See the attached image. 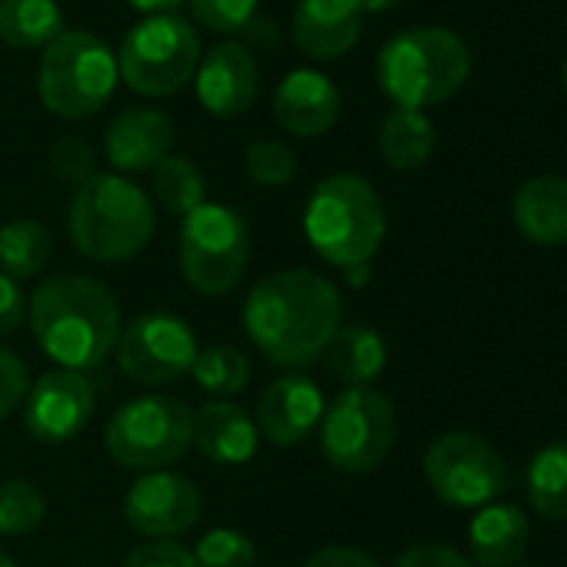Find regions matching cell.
<instances>
[{
  "label": "cell",
  "instance_id": "1",
  "mask_svg": "<svg viewBox=\"0 0 567 567\" xmlns=\"http://www.w3.org/2000/svg\"><path fill=\"white\" fill-rule=\"evenodd\" d=\"M250 344L277 368L305 371L318 364L344 324L334 284L311 267H284L260 277L240 311Z\"/></svg>",
  "mask_w": 567,
  "mask_h": 567
},
{
  "label": "cell",
  "instance_id": "2",
  "mask_svg": "<svg viewBox=\"0 0 567 567\" xmlns=\"http://www.w3.org/2000/svg\"><path fill=\"white\" fill-rule=\"evenodd\" d=\"M38 348L64 371L101 368L121 338V305L104 280L87 274L48 277L28 301Z\"/></svg>",
  "mask_w": 567,
  "mask_h": 567
},
{
  "label": "cell",
  "instance_id": "3",
  "mask_svg": "<svg viewBox=\"0 0 567 567\" xmlns=\"http://www.w3.org/2000/svg\"><path fill=\"white\" fill-rule=\"evenodd\" d=\"M154 200L124 174H97L81 184L68 207V234L94 264H124L154 240Z\"/></svg>",
  "mask_w": 567,
  "mask_h": 567
},
{
  "label": "cell",
  "instance_id": "4",
  "mask_svg": "<svg viewBox=\"0 0 567 567\" xmlns=\"http://www.w3.org/2000/svg\"><path fill=\"white\" fill-rule=\"evenodd\" d=\"M471 78V51L447 28H411L378 54V84L404 111H424L454 97Z\"/></svg>",
  "mask_w": 567,
  "mask_h": 567
},
{
  "label": "cell",
  "instance_id": "5",
  "mask_svg": "<svg viewBox=\"0 0 567 567\" xmlns=\"http://www.w3.org/2000/svg\"><path fill=\"white\" fill-rule=\"evenodd\" d=\"M388 230L384 204L361 174L324 177L305 207L311 250L331 267H361L381 250Z\"/></svg>",
  "mask_w": 567,
  "mask_h": 567
},
{
  "label": "cell",
  "instance_id": "6",
  "mask_svg": "<svg viewBox=\"0 0 567 567\" xmlns=\"http://www.w3.org/2000/svg\"><path fill=\"white\" fill-rule=\"evenodd\" d=\"M194 447V411L181 398L147 394L121 404L104 427V451L114 464L151 474L184 461Z\"/></svg>",
  "mask_w": 567,
  "mask_h": 567
},
{
  "label": "cell",
  "instance_id": "7",
  "mask_svg": "<svg viewBox=\"0 0 567 567\" xmlns=\"http://www.w3.org/2000/svg\"><path fill=\"white\" fill-rule=\"evenodd\" d=\"M250 260V227L240 210L227 204H200L181 217L177 264L181 277L200 298L230 295Z\"/></svg>",
  "mask_w": 567,
  "mask_h": 567
},
{
  "label": "cell",
  "instance_id": "8",
  "mask_svg": "<svg viewBox=\"0 0 567 567\" xmlns=\"http://www.w3.org/2000/svg\"><path fill=\"white\" fill-rule=\"evenodd\" d=\"M121 81L111 48L87 31H64L44 48L38 91L54 117L81 121L107 107Z\"/></svg>",
  "mask_w": 567,
  "mask_h": 567
},
{
  "label": "cell",
  "instance_id": "9",
  "mask_svg": "<svg viewBox=\"0 0 567 567\" xmlns=\"http://www.w3.org/2000/svg\"><path fill=\"white\" fill-rule=\"evenodd\" d=\"M318 437L334 471L371 474L398 444V411L378 388H344L324 408Z\"/></svg>",
  "mask_w": 567,
  "mask_h": 567
},
{
  "label": "cell",
  "instance_id": "10",
  "mask_svg": "<svg viewBox=\"0 0 567 567\" xmlns=\"http://www.w3.org/2000/svg\"><path fill=\"white\" fill-rule=\"evenodd\" d=\"M200 64V41L181 14H157L137 21L121 51L117 71L141 97H171L187 87Z\"/></svg>",
  "mask_w": 567,
  "mask_h": 567
},
{
  "label": "cell",
  "instance_id": "11",
  "mask_svg": "<svg viewBox=\"0 0 567 567\" xmlns=\"http://www.w3.org/2000/svg\"><path fill=\"white\" fill-rule=\"evenodd\" d=\"M424 477L451 507H487L507 487V464L484 437L447 431L424 451Z\"/></svg>",
  "mask_w": 567,
  "mask_h": 567
},
{
  "label": "cell",
  "instance_id": "12",
  "mask_svg": "<svg viewBox=\"0 0 567 567\" xmlns=\"http://www.w3.org/2000/svg\"><path fill=\"white\" fill-rule=\"evenodd\" d=\"M114 354L117 368L131 381L144 388H164L190 374V364L197 358V338L177 315L151 311L121 328Z\"/></svg>",
  "mask_w": 567,
  "mask_h": 567
},
{
  "label": "cell",
  "instance_id": "13",
  "mask_svg": "<svg viewBox=\"0 0 567 567\" xmlns=\"http://www.w3.org/2000/svg\"><path fill=\"white\" fill-rule=\"evenodd\" d=\"M121 514L127 527L147 540H177L204 517V494L184 474L151 471L127 487Z\"/></svg>",
  "mask_w": 567,
  "mask_h": 567
},
{
  "label": "cell",
  "instance_id": "14",
  "mask_svg": "<svg viewBox=\"0 0 567 567\" xmlns=\"http://www.w3.org/2000/svg\"><path fill=\"white\" fill-rule=\"evenodd\" d=\"M94 384L81 371H48L41 374L24 401V427L41 444H68L74 441L87 421L94 417Z\"/></svg>",
  "mask_w": 567,
  "mask_h": 567
},
{
  "label": "cell",
  "instance_id": "15",
  "mask_svg": "<svg viewBox=\"0 0 567 567\" xmlns=\"http://www.w3.org/2000/svg\"><path fill=\"white\" fill-rule=\"evenodd\" d=\"M324 394L308 374H280L274 378L257 401V434L274 447H295L318 434L324 417Z\"/></svg>",
  "mask_w": 567,
  "mask_h": 567
},
{
  "label": "cell",
  "instance_id": "16",
  "mask_svg": "<svg viewBox=\"0 0 567 567\" xmlns=\"http://www.w3.org/2000/svg\"><path fill=\"white\" fill-rule=\"evenodd\" d=\"M194 87H197L200 107L210 117L234 121L244 111H250V104L257 101V87H260L257 61L237 41L214 44L197 64Z\"/></svg>",
  "mask_w": 567,
  "mask_h": 567
},
{
  "label": "cell",
  "instance_id": "17",
  "mask_svg": "<svg viewBox=\"0 0 567 567\" xmlns=\"http://www.w3.org/2000/svg\"><path fill=\"white\" fill-rule=\"evenodd\" d=\"M270 111L288 134L311 141L334 127L341 114V91L328 74L315 68H298L277 84Z\"/></svg>",
  "mask_w": 567,
  "mask_h": 567
},
{
  "label": "cell",
  "instance_id": "18",
  "mask_svg": "<svg viewBox=\"0 0 567 567\" xmlns=\"http://www.w3.org/2000/svg\"><path fill=\"white\" fill-rule=\"evenodd\" d=\"M177 141L174 121L157 107H127L121 111L107 134H104V154L117 174H144L154 171L164 157H171V147Z\"/></svg>",
  "mask_w": 567,
  "mask_h": 567
},
{
  "label": "cell",
  "instance_id": "19",
  "mask_svg": "<svg viewBox=\"0 0 567 567\" xmlns=\"http://www.w3.org/2000/svg\"><path fill=\"white\" fill-rule=\"evenodd\" d=\"M364 28V11L358 0H298L291 18V38L311 61L344 58Z\"/></svg>",
  "mask_w": 567,
  "mask_h": 567
},
{
  "label": "cell",
  "instance_id": "20",
  "mask_svg": "<svg viewBox=\"0 0 567 567\" xmlns=\"http://www.w3.org/2000/svg\"><path fill=\"white\" fill-rule=\"evenodd\" d=\"M260 434L254 417L234 401H207L194 411V447L220 467L247 464L257 454Z\"/></svg>",
  "mask_w": 567,
  "mask_h": 567
},
{
  "label": "cell",
  "instance_id": "21",
  "mask_svg": "<svg viewBox=\"0 0 567 567\" xmlns=\"http://www.w3.org/2000/svg\"><path fill=\"white\" fill-rule=\"evenodd\" d=\"M514 227L537 247L567 244V177L540 174L517 187L511 204Z\"/></svg>",
  "mask_w": 567,
  "mask_h": 567
},
{
  "label": "cell",
  "instance_id": "22",
  "mask_svg": "<svg viewBox=\"0 0 567 567\" xmlns=\"http://www.w3.org/2000/svg\"><path fill=\"white\" fill-rule=\"evenodd\" d=\"M530 540V520L517 504H487L467 524L474 567H514Z\"/></svg>",
  "mask_w": 567,
  "mask_h": 567
},
{
  "label": "cell",
  "instance_id": "23",
  "mask_svg": "<svg viewBox=\"0 0 567 567\" xmlns=\"http://www.w3.org/2000/svg\"><path fill=\"white\" fill-rule=\"evenodd\" d=\"M324 358H328L331 374L344 381L348 388H374V381L388 368V344L368 324H341Z\"/></svg>",
  "mask_w": 567,
  "mask_h": 567
},
{
  "label": "cell",
  "instance_id": "24",
  "mask_svg": "<svg viewBox=\"0 0 567 567\" xmlns=\"http://www.w3.org/2000/svg\"><path fill=\"white\" fill-rule=\"evenodd\" d=\"M434 124L424 111H404L394 107L378 131V151L384 157L388 167L394 171H417L427 164V157L434 154Z\"/></svg>",
  "mask_w": 567,
  "mask_h": 567
},
{
  "label": "cell",
  "instance_id": "25",
  "mask_svg": "<svg viewBox=\"0 0 567 567\" xmlns=\"http://www.w3.org/2000/svg\"><path fill=\"white\" fill-rule=\"evenodd\" d=\"M64 34L58 0H0V41L14 51H44Z\"/></svg>",
  "mask_w": 567,
  "mask_h": 567
},
{
  "label": "cell",
  "instance_id": "26",
  "mask_svg": "<svg viewBox=\"0 0 567 567\" xmlns=\"http://www.w3.org/2000/svg\"><path fill=\"white\" fill-rule=\"evenodd\" d=\"M51 230L34 217H18L0 227V274L18 284L41 277L51 264Z\"/></svg>",
  "mask_w": 567,
  "mask_h": 567
},
{
  "label": "cell",
  "instance_id": "27",
  "mask_svg": "<svg viewBox=\"0 0 567 567\" xmlns=\"http://www.w3.org/2000/svg\"><path fill=\"white\" fill-rule=\"evenodd\" d=\"M527 501L547 520H567V444L540 447L527 464Z\"/></svg>",
  "mask_w": 567,
  "mask_h": 567
},
{
  "label": "cell",
  "instance_id": "28",
  "mask_svg": "<svg viewBox=\"0 0 567 567\" xmlns=\"http://www.w3.org/2000/svg\"><path fill=\"white\" fill-rule=\"evenodd\" d=\"M154 200L171 217H187L200 204H207V181L190 157L171 154L154 171Z\"/></svg>",
  "mask_w": 567,
  "mask_h": 567
},
{
  "label": "cell",
  "instance_id": "29",
  "mask_svg": "<svg viewBox=\"0 0 567 567\" xmlns=\"http://www.w3.org/2000/svg\"><path fill=\"white\" fill-rule=\"evenodd\" d=\"M190 378L214 401H230L234 394H240L247 388V381H250V361L234 344L197 348V358L190 364Z\"/></svg>",
  "mask_w": 567,
  "mask_h": 567
},
{
  "label": "cell",
  "instance_id": "30",
  "mask_svg": "<svg viewBox=\"0 0 567 567\" xmlns=\"http://www.w3.org/2000/svg\"><path fill=\"white\" fill-rule=\"evenodd\" d=\"M48 501L38 491V484L24 477L0 481V534L4 537H24L34 534L44 524Z\"/></svg>",
  "mask_w": 567,
  "mask_h": 567
},
{
  "label": "cell",
  "instance_id": "31",
  "mask_svg": "<svg viewBox=\"0 0 567 567\" xmlns=\"http://www.w3.org/2000/svg\"><path fill=\"white\" fill-rule=\"evenodd\" d=\"M244 171L257 187H288L298 171V157L288 144L257 137L244 151Z\"/></svg>",
  "mask_w": 567,
  "mask_h": 567
},
{
  "label": "cell",
  "instance_id": "32",
  "mask_svg": "<svg viewBox=\"0 0 567 567\" xmlns=\"http://www.w3.org/2000/svg\"><path fill=\"white\" fill-rule=\"evenodd\" d=\"M194 567H257V547L244 530L214 527L194 544Z\"/></svg>",
  "mask_w": 567,
  "mask_h": 567
},
{
  "label": "cell",
  "instance_id": "33",
  "mask_svg": "<svg viewBox=\"0 0 567 567\" xmlns=\"http://www.w3.org/2000/svg\"><path fill=\"white\" fill-rule=\"evenodd\" d=\"M194 21L204 24L214 34H237L247 31L260 0H184Z\"/></svg>",
  "mask_w": 567,
  "mask_h": 567
},
{
  "label": "cell",
  "instance_id": "34",
  "mask_svg": "<svg viewBox=\"0 0 567 567\" xmlns=\"http://www.w3.org/2000/svg\"><path fill=\"white\" fill-rule=\"evenodd\" d=\"M51 171L64 181V184H87L91 177H97V154L87 141L81 137H61L54 147H51Z\"/></svg>",
  "mask_w": 567,
  "mask_h": 567
},
{
  "label": "cell",
  "instance_id": "35",
  "mask_svg": "<svg viewBox=\"0 0 567 567\" xmlns=\"http://www.w3.org/2000/svg\"><path fill=\"white\" fill-rule=\"evenodd\" d=\"M31 391V371L21 354L0 348V421L24 408Z\"/></svg>",
  "mask_w": 567,
  "mask_h": 567
},
{
  "label": "cell",
  "instance_id": "36",
  "mask_svg": "<svg viewBox=\"0 0 567 567\" xmlns=\"http://www.w3.org/2000/svg\"><path fill=\"white\" fill-rule=\"evenodd\" d=\"M121 567H194V554L181 540H144L124 557Z\"/></svg>",
  "mask_w": 567,
  "mask_h": 567
},
{
  "label": "cell",
  "instance_id": "37",
  "mask_svg": "<svg viewBox=\"0 0 567 567\" xmlns=\"http://www.w3.org/2000/svg\"><path fill=\"white\" fill-rule=\"evenodd\" d=\"M394 567H474V560L447 544H437V540H417L411 544Z\"/></svg>",
  "mask_w": 567,
  "mask_h": 567
},
{
  "label": "cell",
  "instance_id": "38",
  "mask_svg": "<svg viewBox=\"0 0 567 567\" xmlns=\"http://www.w3.org/2000/svg\"><path fill=\"white\" fill-rule=\"evenodd\" d=\"M28 321V298L21 291V284L11 280L8 274H0V341L21 331Z\"/></svg>",
  "mask_w": 567,
  "mask_h": 567
},
{
  "label": "cell",
  "instance_id": "39",
  "mask_svg": "<svg viewBox=\"0 0 567 567\" xmlns=\"http://www.w3.org/2000/svg\"><path fill=\"white\" fill-rule=\"evenodd\" d=\"M305 567H384L374 554L361 550V547H351V544H331V547H321L315 550Z\"/></svg>",
  "mask_w": 567,
  "mask_h": 567
},
{
  "label": "cell",
  "instance_id": "40",
  "mask_svg": "<svg viewBox=\"0 0 567 567\" xmlns=\"http://www.w3.org/2000/svg\"><path fill=\"white\" fill-rule=\"evenodd\" d=\"M127 4L144 18H157V14H177L184 0H127Z\"/></svg>",
  "mask_w": 567,
  "mask_h": 567
},
{
  "label": "cell",
  "instance_id": "41",
  "mask_svg": "<svg viewBox=\"0 0 567 567\" xmlns=\"http://www.w3.org/2000/svg\"><path fill=\"white\" fill-rule=\"evenodd\" d=\"M358 4L364 14H384V11H394L401 0H358Z\"/></svg>",
  "mask_w": 567,
  "mask_h": 567
},
{
  "label": "cell",
  "instance_id": "42",
  "mask_svg": "<svg viewBox=\"0 0 567 567\" xmlns=\"http://www.w3.org/2000/svg\"><path fill=\"white\" fill-rule=\"evenodd\" d=\"M344 277H348L351 288H361V284H368L371 270H368V264H361V267H348V270H344Z\"/></svg>",
  "mask_w": 567,
  "mask_h": 567
},
{
  "label": "cell",
  "instance_id": "43",
  "mask_svg": "<svg viewBox=\"0 0 567 567\" xmlns=\"http://www.w3.org/2000/svg\"><path fill=\"white\" fill-rule=\"evenodd\" d=\"M0 567H18V564H14V557H11L8 550H0Z\"/></svg>",
  "mask_w": 567,
  "mask_h": 567
},
{
  "label": "cell",
  "instance_id": "44",
  "mask_svg": "<svg viewBox=\"0 0 567 567\" xmlns=\"http://www.w3.org/2000/svg\"><path fill=\"white\" fill-rule=\"evenodd\" d=\"M564 87H567V61H564Z\"/></svg>",
  "mask_w": 567,
  "mask_h": 567
}]
</instances>
